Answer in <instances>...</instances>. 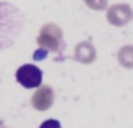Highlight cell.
I'll return each instance as SVG.
<instances>
[{
  "mask_svg": "<svg viewBox=\"0 0 133 128\" xmlns=\"http://www.w3.org/2000/svg\"><path fill=\"white\" fill-rule=\"evenodd\" d=\"M53 100V93L49 87H42L35 93L34 96V106L39 110H44V108L49 107Z\"/></svg>",
  "mask_w": 133,
  "mask_h": 128,
  "instance_id": "3957f363",
  "label": "cell"
},
{
  "mask_svg": "<svg viewBox=\"0 0 133 128\" xmlns=\"http://www.w3.org/2000/svg\"><path fill=\"white\" fill-rule=\"evenodd\" d=\"M16 80L27 89L39 87L42 83V71L33 64H25L16 71Z\"/></svg>",
  "mask_w": 133,
  "mask_h": 128,
  "instance_id": "7a4b0ae2",
  "label": "cell"
},
{
  "mask_svg": "<svg viewBox=\"0 0 133 128\" xmlns=\"http://www.w3.org/2000/svg\"><path fill=\"white\" fill-rule=\"evenodd\" d=\"M40 128H61V124L57 120L49 119V120H47V121H44L43 124L40 126Z\"/></svg>",
  "mask_w": 133,
  "mask_h": 128,
  "instance_id": "277c9868",
  "label": "cell"
},
{
  "mask_svg": "<svg viewBox=\"0 0 133 128\" xmlns=\"http://www.w3.org/2000/svg\"><path fill=\"white\" fill-rule=\"evenodd\" d=\"M2 6L0 5V50L12 44L19 30V20L12 13L14 12L13 7L4 8Z\"/></svg>",
  "mask_w": 133,
  "mask_h": 128,
  "instance_id": "6da1fadb",
  "label": "cell"
}]
</instances>
